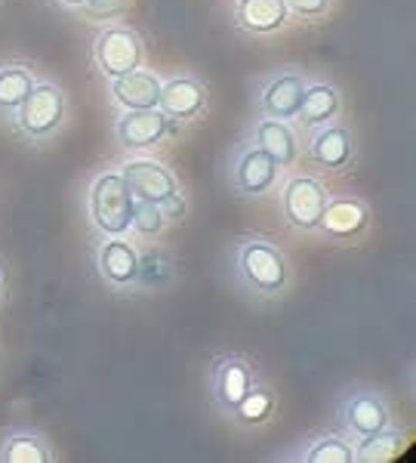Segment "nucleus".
Here are the masks:
<instances>
[{
  "label": "nucleus",
  "mask_w": 416,
  "mask_h": 463,
  "mask_svg": "<svg viewBox=\"0 0 416 463\" xmlns=\"http://www.w3.org/2000/svg\"><path fill=\"white\" fill-rule=\"evenodd\" d=\"M339 423L348 436L364 439L370 432L383 430L392 423V405L383 392L370 390V386H355L339 399Z\"/></svg>",
  "instance_id": "nucleus-11"
},
{
  "label": "nucleus",
  "mask_w": 416,
  "mask_h": 463,
  "mask_svg": "<svg viewBox=\"0 0 416 463\" xmlns=\"http://www.w3.org/2000/svg\"><path fill=\"white\" fill-rule=\"evenodd\" d=\"M306 158L324 174H346L355 164V137L343 121H330L311 130Z\"/></svg>",
  "instance_id": "nucleus-12"
},
{
  "label": "nucleus",
  "mask_w": 416,
  "mask_h": 463,
  "mask_svg": "<svg viewBox=\"0 0 416 463\" xmlns=\"http://www.w3.org/2000/svg\"><path fill=\"white\" fill-rule=\"evenodd\" d=\"M370 229V204L355 195H330L315 235L327 241H355Z\"/></svg>",
  "instance_id": "nucleus-13"
},
{
  "label": "nucleus",
  "mask_w": 416,
  "mask_h": 463,
  "mask_svg": "<svg viewBox=\"0 0 416 463\" xmlns=\"http://www.w3.org/2000/svg\"><path fill=\"white\" fill-rule=\"evenodd\" d=\"M133 192L121 170H102L87 192V216L99 235H130Z\"/></svg>",
  "instance_id": "nucleus-4"
},
{
  "label": "nucleus",
  "mask_w": 416,
  "mask_h": 463,
  "mask_svg": "<svg viewBox=\"0 0 416 463\" xmlns=\"http://www.w3.org/2000/svg\"><path fill=\"white\" fill-rule=\"evenodd\" d=\"M290 10L284 0H235L232 22L247 37H274L290 25Z\"/></svg>",
  "instance_id": "nucleus-16"
},
{
  "label": "nucleus",
  "mask_w": 416,
  "mask_h": 463,
  "mask_svg": "<svg viewBox=\"0 0 416 463\" xmlns=\"http://www.w3.org/2000/svg\"><path fill=\"white\" fill-rule=\"evenodd\" d=\"M139 248V285L145 290H163L173 288L176 281V263L167 250L154 241H136Z\"/></svg>",
  "instance_id": "nucleus-22"
},
{
  "label": "nucleus",
  "mask_w": 416,
  "mask_h": 463,
  "mask_svg": "<svg viewBox=\"0 0 416 463\" xmlns=\"http://www.w3.org/2000/svg\"><path fill=\"white\" fill-rule=\"evenodd\" d=\"M56 6H59V10H65V13H84L87 0H56Z\"/></svg>",
  "instance_id": "nucleus-30"
},
{
  "label": "nucleus",
  "mask_w": 416,
  "mask_h": 463,
  "mask_svg": "<svg viewBox=\"0 0 416 463\" xmlns=\"http://www.w3.org/2000/svg\"><path fill=\"white\" fill-rule=\"evenodd\" d=\"M93 65L102 78L115 80L145 65V37L133 25L111 22L93 37Z\"/></svg>",
  "instance_id": "nucleus-6"
},
{
  "label": "nucleus",
  "mask_w": 416,
  "mask_h": 463,
  "mask_svg": "<svg viewBox=\"0 0 416 463\" xmlns=\"http://www.w3.org/2000/svg\"><path fill=\"white\" fill-rule=\"evenodd\" d=\"M4 297H6V275H4V266H0V306H4Z\"/></svg>",
  "instance_id": "nucleus-31"
},
{
  "label": "nucleus",
  "mask_w": 416,
  "mask_h": 463,
  "mask_svg": "<svg viewBox=\"0 0 416 463\" xmlns=\"http://www.w3.org/2000/svg\"><path fill=\"white\" fill-rule=\"evenodd\" d=\"M401 445H404V436H401L395 423H389V427L358 439V445H355V463H389L401 451Z\"/></svg>",
  "instance_id": "nucleus-25"
},
{
  "label": "nucleus",
  "mask_w": 416,
  "mask_h": 463,
  "mask_svg": "<svg viewBox=\"0 0 416 463\" xmlns=\"http://www.w3.org/2000/svg\"><path fill=\"white\" fill-rule=\"evenodd\" d=\"M210 93L207 84L198 74H173V78L161 80V111L167 118H173L176 124H191L198 118H204Z\"/></svg>",
  "instance_id": "nucleus-14"
},
{
  "label": "nucleus",
  "mask_w": 416,
  "mask_h": 463,
  "mask_svg": "<svg viewBox=\"0 0 416 463\" xmlns=\"http://www.w3.org/2000/svg\"><path fill=\"white\" fill-rule=\"evenodd\" d=\"M306 87H309V78L300 69H278L259 80L254 106L259 115H265V118L296 121V111L302 106Z\"/></svg>",
  "instance_id": "nucleus-10"
},
{
  "label": "nucleus",
  "mask_w": 416,
  "mask_h": 463,
  "mask_svg": "<svg viewBox=\"0 0 416 463\" xmlns=\"http://www.w3.org/2000/svg\"><path fill=\"white\" fill-rule=\"evenodd\" d=\"M96 269H99L102 281L115 294H143V285H139V248L127 235H99V241H96Z\"/></svg>",
  "instance_id": "nucleus-9"
},
{
  "label": "nucleus",
  "mask_w": 416,
  "mask_h": 463,
  "mask_svg": "<svg viewBox=\"0 0 416 463\" xmlns=\"http://www.w3.org/2000/svg\"><path fill=\"white\" fill-rule=\"evenodd\" d=\"M158 207H161V213H163V220H167V222H180V220L189 216V198H185L182 189H176L173 195H167Z\"/></svg>",
  "instance_id": "nucleus-29"
},
{
  "label": "nucleus",
  "mask_w": 416,
  "mask_h": 463,
  "mask_svg": "<svg viewBox=\"0 0 416 463\" xmlns=\"http://www.w3.org/2000/svg\"><path fill=\"white\" fill-rule=\"evenodd\" d=\"M127 6H130V0H87L84 16L106 22V19H117L121 13H127Z\"/></svg>",
  "instance_id": "nucleus-28"
},
{
  "label": "nucleus",
  "mask_w": 416,
  "mask_h": 463,
  "mask_svg": "<svg viewBox=\"0 0 416 463\" xmlns=\"http://www.w3.org/2000/svg\"><path fill=\"white\" fill-rule=\"evenodd\" d=\"M290 460H300V463H355V445L348 436L321 432V436L309 439V442L302 445Z\"/></svg>",
  "instance_id": "nucleus-24"
},
{
  "label": "nucleus",
  "mask_w": 416,
  "mask_h": 463,
  "mask_svg": "<svg viewBox=\"0 0 416 463\" xmlns=\"http://www.w3.org/2000/svg\"><path fill=\"white\" fill-rule=\"evenodd\" d=\"M343 118V90L333 80H309L302 106L296 111V121L302 130H318V127L339 121Z\"/></svg>",
  "instance_id": "nucleus-18"
},
{
  "label": "nucleus",
  "mask_w": 416,
  "mask_h": 463,
  "mask_svg": "<svg viewBox=\"0 0 416 463\" xmlns=\"http://www.w3.org/2000/svg\"><path fill=\"white\" fill-rule=\"evenodd\" d=\"M111 102L121 111H145L161 106V78L145 65L111 80Z\"/></svg>",
  "instance_id": "nucleus-19"
},
{
  "label": "nucleus",
  "mask_w": 416,
  "mask_h": 463,
  "mask_svg": "<svg viewBox=\"0 0 416 463\" xmlns=\"http://www.w3.org/2000/svg\"><path fill=\"white\" fill-rule=\"evenodd\" d=\"M10 121L22 143L34 148L53 146L71 121V99L53 80H37Z\"/></svg>",
  "instance_id": "nucleus-2"
},
{
  "label": "nucleus",
  "mask_w": 416,
  "mask_h": 463,
  "mask_svg": "<svg viewBox=\"0 0 416 463\" xmlns=\"http://www.w3.org/2000/svg\"><path fill=\"white\" fill-rule=\"evenodd\" d=\"M226 179H228L232 195L244 201H259L274 192V185H278V179H281V167L247 137L232 148V155H228Z\"/></svg>",
  "instance_id": "nucleus-5"
},
{
  "label": "nucleus",
  "mask_w": 416,
  "mask_h": 463,
  "mask_svg": "<svg viewBox=\"0 0 416 463\" xmlns=\"http://www.w3.org/2000/svg\"><path fill=\"white\" fill-rule=\"evenodd\" d=\"M121 176L127 179L133 198H136V201H152V204H161L163 198L173 195V192L180 189V179H176V174L167 167V164L143 158V155L124 161Z\"/></svg>",
  "instance_id": "nucleus-15"
},
{
  "label": "nucleus",
  "mask_w": 416,
  "mask_h": 463,
  "mask_svg": "<svg viewBox=\"0 0 416 463\" xmlns=\"http://www.w3.org/2000/svg\"><path fill=\"white\" fill-rule=\"evenodd\" d=\"M327 198H330V192H327V185L318 176L309 174L287 176L284 185H281V216H284L290 232H296V235H315L327 207Z\"/></svg>",
  "instance_id": "nucleus-7"
},
{
  "label": "nucleus",
  "mask_w": 416,
  "mask_h": 463,
  "mask_svg": "<svg viewBox=\"0 0 416 463\" xmlns=\"http://www.w3.org/2000/svg\"><path fill=\"white\" fill-rule=\"evenodd\" d=\"M290 16L302 19V22H321L330 16L333 0H284Z\"/></svg>",
  "instance_id": "nucleus-27"
},
{
  "label": "nucleus",
  "mask_w": 416,
  "mask_h": 463,
  "mask_svg": "<svg viewBox=\"0 0 416 463\" xmlns=\"http://www.w3.org/2000/svg\"><path fill=\"white\" fill-rule=\"evenodd\" d=\"M228 272L232 281L250 300H281L293 288V263L274 241L263 235H241L228 248Z\"/></svg>",
  "instance_id": "nucleus-1"
},
{
  "label": "nucleus",
  "mask_w": 416,
  "mask_h": 463,
  "mask_svg": "<svg viewBox=\"0 0 416 463\" xmlns=\"http://www.w3.org/2000/svg\"><path fill=\"white\" fill-rule=\"evenodd\" d=\"M37 84L25 62H0V118H13Z\"/></svg>",
  "instance_id": "nucleus-23"
},
{
  "label": "nucleus",
  "mask_w": 416,
  "mask_h": 463,
  "mask_svg": "<svg viewBox=\"0 0 416 463\" xmlns=\"http://www.w3.org/2000/svg\"><path fill=\"white\" fill-rule=\"evenodd\" d=\"M259 371L247 355L241 353H219L207 364V395H210L213 411L222 420L235 423V414L247 392L256 386Z\"/></svg>",
  "instance_id": "nucleus-3"
},
{
  "label": "nucleus",
  "mask_w": 416,
  "mask_h": 463,
  "mask_svg": "<svg viewBox=\"0 0 416 463\" xmlns=\"http://www.w3.org/2000/svg\"><path fill=\"white\" fill-rule=\"evenodd\" d=\"M180 127L182 124L167 118L161 109L121 111L115 118V143L124 155H145L152 148L163 146L167 139L180 137Z\"/></svg>",
  "instance_id": "nucleus-8"
},
{
  "label": "nucleus",
  "mask_w": 416,
  "mask_h": 463,
  "mask_svg": "<svg viewBox=\"0 0 416 463\" xmlns=\"http://www.w3.org/2000/svg\"><path fill=\"white\" fill-rule=\"evenodd\" d=\"M274 408H278V392H274V386L269 380L259 377L256 386L247 392V399L241 402V408H237L232 427L244 430V432H256L259 427H265V423L274 417Z\"/></svg>",
  "instance_id": "nucleus-21"
},
{
  "label": "nucleus",
  "mask_w": 416,
  "mask_h": 463,
  "mask_svg": "<svg viewBox=\"0 0 416 463\" xmlns=\"http://www.w3.org/2000/svg\"><path fill=\"white\" fill-rule=\"evenodd\" d=\"M170 222L163 220L161 207L152 201H133V216H130V232L136 235V241H158L167 232Z\"/></svg>",
  "instance_id": "nucleus-26"
},
{
  "label": "nucleus",
  "mask_w": 416,
  "mask_h": 463,
  "mask_svg": "<svg viewBox=\"0 0 416 463\" xmlns=\"http://www.w3.org/2000/svg\"><path fill=\"white\" fill-rule=\"evenodd\" d=\"M250 139H254L281 170H290L300 161V133H296L293 121H278V118L259 115V121L254 124V130H250Z\"/></svg>",
  "instance_id": "nucleus-17"
},
{
  "label": "nucleus",
  "mask_w": 416,
  "mask_h": 463,
  "mask_svg": "<svg viewBox=\"0 0 416 463\" xmlns=\"http://www.w3.org/2000/svg\"><path fill=\"white\" fill-rule=\"evenodd\" d=\"M47 436L28 427H6L0 432V463H53Z\"/></svg>",
  "instance_id": "nucleus-20"
}]
</instances>
